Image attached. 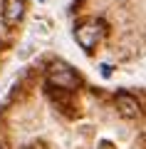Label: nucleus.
Here are the masks:
<instances>
[{
	"label": "nucleus",
	"mask_w": 146,
	"mask_h": 149,
	"mask_svg": "<svg viewBox=\"0 0 146 149\" xmlns=\"http://www.w3.org/2000/svg\"><path fill=\"white\" fill-rule=\"evenodd\" d=\"M104 35V22L102 20H87V22H79L77 30H74V40L82 50H92L97 47V42L102 40Z\"/></svg>",
	"instance_id": "f257e3e1"
},
{
	"label": "nucleus",
	"mask_w": 146,
	"mask_h": 149,
	"mask_svg": "<svg viewBox=\"0 0 146 149\" xmlns=\"http://www.w3.org/2000/svg\"><path fill=\"white\" fill-rule=\"evenodd\" d=\"M47 85L57 87V90H74V87H79V74L67 65L55 62L50 74H47Z\"/></svg>",
	"instance_id": "f03ea898"
},
{
	"label": "nucleus",
	"mask_w": 146,
	"mask_h": 149,
	"mask_svg": "<svg viewBox=\"0 0 146 149\" xmlns=\"http://www.w3.org/2000/svg\"><path fill=\"white\" fill-rule=\"evenodd\" d=\"M114 107L119 109V114H124V117H129V119H134V117L141 114V104L136 102V97L134 95H126V92H116Z\"/></svg>",
	"instance_id": "7ed1b4c3"
},
{
	"label": "nucleus",
	"mask_w": 146,
	"mask_h": 149,
	"mask_svg": "<svg viewBox=\"0 0 146 149\" xmlns=\"http://www.w3.org/2000/svg\"><path fill=\"white\" fill-rule=\"evenodd\" d=\"M25 0H5V8H3V20L8 25H17V22L25 17Z\"/></svg>",
	"instance_id": "20e7f679"
},
{
	"label": "nucleus",
	"mask_w": 146,
	"mask_h": 149,
	"mask_svg": "<svg viewBox=\"0 0 146 149\" xmlns=\"http://www.w3.org/2000/svg\"><path fill=\"white\" fill-rule=\"evenodd\" d=\"M102 74H104V77H109V74H111V67H107V65H102Z\"/></svg>",
	"instance_id": "39448f33"
},
{
	"label": "nucleus",
	"mask_w": 146,
	"mask_h": 149,
	"mask_svg": "<svg viewBox=\"0 0 146 149\" xmlns=\"http://www.w3.org/2000/svg\"><path fill=\"white\" fill-rule=\"evenodd\" d=\"M0 149H3V144H0Z\"/></svg>",
	"instance_id": "423d86ee"
}]
</instances>
